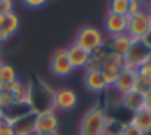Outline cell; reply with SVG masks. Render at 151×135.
Wrapping results in <instances>:
<instances>
[{
    "mask_svg": "<svg viewBox=\"0 0 151 135\" xmlns=\"http://www.w3.org/2000/svg\"><path fill=\"white\" fill-rule=\"evenodd\" d=\"M13 12V2L10 0H0V17Z\"/></svg>",
    "mask_w": 151,
    "mask_h": 135,
    "instance_id": "obj_23",
    "label": "cell"
},
{
    "mask_svg": "<svg viewBox=\"0 0 151 135\" xmlns=\"http://www.w3.org/2000/svg\"><path fill=\"white\" fill-rule=\"evenodd\" d=\"M124 125L120 121H115V119H107L106 122V129H104V135H120L124 130Z\"/></svg>",
    "mask_w": 151,
    "mask_h": 135,
    "instance_id": "obj_20",
    "label": "cell"
},
{
    "mask_svg": "<svg viewBox=\"0 0 151 135\" xmlns=\"http://www.w3.org/2000/svg\"><path fill=\"white\" fill-rule=\"evenodd\" d=\"M83 82H85L86 90L91 91V93H102V91H106V90L109 88L107 83L104 82V78H102L101 70H96V69H86Z\"/></svg>",
    "mask_w": 151,
    "mask_h": 135,
    "instance_id": "obj_12",
    "label": "cell"
},
{
    "mask_svg": "<svg viewBox=\"0 0 151 135\" xmlns=\"http://www.w3.org/2000/svg\"><path fill=\"white\" fill-rule=\"evenodd\" d=\"M124 57L117 56V54L107 52L104 62L101 65V73L104 82L107 83V86H114V83L117 82V77L120 73V70L124 69Z\"/></svg>",
    "mask_w": 151,
    "mask_h": 135,
    "instance_id": "obj_3",
    "label": "cell"
},
{
    "mask_svg": "<svg viewBox=\"0 0 151 135\" xmlns=\"http://www.w3.org/2000/svg\"><path fill=\"white\" fill-rule=\"evenodd\" d=\"M59 130V119L54 109L37 112L36 124H34V135H57Z\"/></svg>",
    "mask_w": 151,
    "mask_h": 135,
    "instance_id": "obj_4",
    "label": "cell"
},
{
    "mask_svg": "<svg viewBox=\"0 0 151 135\" xmlns=\"http://www.w3.org/2000/svg\"><path fill=\"white\" fill-rule=\"evenodd\" d=\"M130 125H133L137 130H140L145 135H151V111L148 109H141V111L132 114L130 117Z\"/></svg>",
    "mask_w": 151,
    "mask_h": 135,
    "instance_id": "obj_14",
    "label": "cell"
},
{
    "mask_svg": "<svg viewBox=\"0 0 151 135\" xmlns=\"http://www.w3.org/2000/svg\"><path fill=\"white\" fill-rule=\"evenodd\" d=\"M107 112L102 106L96 104L86 111L78 127V135H104L106 122H107Z\"/></svg>",
    "mask_w": 151,
    "mask_h": 135,
    "instance_id": "obj_1",
    "label": "cell"
},
{
    "mask_svg": "<svg viewBox=\"0 0 151 135\" xmlns=\"http://www.w3.org/2000/svg\"><path fill=\"white\" fill-rule=\"evenodd\" d=\"M150 88H151V80H148V78H145V77H141L137 73V82H135V88H133L135 91L145 95Z\"/></svg>",
    "mask_w": 151,
    "mask_h": 135,
    "instance_id": "obj_21",
    "label": "cell"
},
{
    "mask_svg": "<svg viewBox=\"0 0 151 135\" xmlns=\"http://www.w3.org/2000/svg\"><path fill=\"white\" fill-rule=\"evenodd\" d=\"M34 124H36V112L31 111L12 121L8 125H12V129L15 130L17 135H34Z\"/></svg>",
    "mask_w": 151,
    "mask_h": 135,
    "instance_id": "obj_13",
    "label": "cell"
},
{
    "mask_svg": "<svg viewBox=\"0 0 151 135\" xmlns=\"http://www.w3.org/2000/svg\"><path fill=\"white\" fill-rule=\"evenodd\" d=\"M146 15H148V20H150V26H151V4H150V7L146 8Z\"/></svg>",
    "mask_w": 151,
    "mask_h": 135,
    "instance_id": "obj_31",
    "label": "cell"
},
{
    "mask_svg": "<svg viewBox=\"0 0 151 135\" xmlns=\"http://www.w3.org/2000/svg\"><path fill=\"white\" fill-rule=\"evenodd\" d=\"M18 30H20V18H18V15L15 13V12H10V13L0 17V31H2L8 39H10L13 34H17Z\"/></svg>",
    "mask_w": 151,
    "mask_h": 135,
    "instance_id": "obj_16",
    "label": "cell"
},
{
    "mask_svg": "<svg viewBox=\"0 0 151 135\" xmlns=\"http://www.w3.org/2000/svg\"><path fill=\"white\" fill-rule=\"evenodd\" d=\"M0 135H17V134H15V130L12 129V125L5 124L4 127L0 129Z\"/></svg>",
    "mask_w": 151,
    "mask_h": 135,
    "instance_id": "obj_28",
    "label": "cell"
},
{
    "mask_svg": "<svg viewBox=\"0 0 151 135\" xmlns=\"http://www.w3.org/2000/svg\"><path fill=\"white\" fill-rule=\"evenodd\" d=\"M50 72L52 75L59 77V78H65L73 73V67L70 64L68 57H67L65 49H57L50 57Z\"/></svg>",
    "mask_w": 151,
    "mask_h": 135,
    "instance_id": "obj_8",
    "label": "cell"
},
{
    "mask_svg": "<svg viewBox=\"0 0 151 135\" xmlns=\"http://www.w3.org/2000/svg\"><path fill=\"white\" fill-rule=\"evenodd\" d=\"M67 51V57H68L70 64H72L73 70L76 69H86L89 64V57H91V54L88 52V51H85L83 47H80L78 44H70L68 47H65Z\"/></svg>",
    "mask_w": 151,
    "mask_h": 135,
    "instance_id": "obj_11",
    "label": "cell"
},
{
    "mask_svg": "<svg viewBox=\"0 0 151 135\" xmlns=\"http://www.w3.org/2000/svg\"><path fill=\"white\" fill-rule=\"evenodd\" d=\"M135 82H137V69L124 67V69L120 70V73H119V77H117V82L114 83L112 88H114L115 91H119L122 96V95H125V93L133 91Z\"/></svg>",
    "mask_w": 151,
    "mask_h": 135,
    "instance_id": "obj_9",
    "label": "cell"
},
{
    "mask_svg": "<svg viewBox=\"0 0 151 135\" xmlns=\"http://www.w3.org/2000/svg\"><path fill=\"white\" fill-rule=\"evenodd\" d=\"M137 73H138V75H141V77H145V78H148V80H151V67L148 65V64H143V65L138 67Z\"/></svg>",
    "mask_w": 151,
    "mask_h": 135,
    "instance_id": "obj_24",
    "label": "cell"
},
{
    "mask_svg": "<svg viewBox=\"0 0 151 135\" xmlns=\"http://www.w3.org/2000/svg\"><path fill=\"white\" fill-rule=\"evenodd\" d=\"M4 64H5V62H4V60H2V57H0V67L4 65Z\"/></svg>",
    "mask_w": 151,
    "mask_h": 135,
    "instance_id": "obj_35",
    "label": "cell"
},
{
    "mask_svg": "<svg viewBox=\"0 0 151 135\" xmlns=\"http://www.w3.org/2000/svg\"><path fill=\"white\" fill-rule=\"evenodd\" d=\"M128 18V25H127V34L132 38L133 41H141L148 33L151 31L150 26V20H148L146 10L140 12L137 15H132Z\"/></svg>",
    "mask_w": 151,
    "mask_h": 135,
    "instance_id": "obj_5",
    "label": "cell"
},
{
    "mask_svg": "<svg viewBox=\"0 0 151 135\" xmlns=\"http://www.w3.org/2000/svg\"><path fill=\"white\" fill-rule=\"evenodd\" d=\"M145 64H148V65L151 67V54H150V56H148V59H146V62H145Z\"/></svg>",
    "mask_w": 151,
    "mask_h": 135,
    "instance_id": "obj_33",
    "label": "cell"
},
{
    "mask_svg": "<svg viewBox=\"0 0 151 135\" xmlns=\"http://www.w3.org/2000/svg\"><path fill=\"white\" fill-rule=\"evenodd\" d=\"M5 116H7V114H5V111L0 108V121H4V122H5Z\"/></svg>",
    "mask_w": 151,
    "mask_h": 135,
    "instance_id": "obj_32",
    "label": "cell"
},
{
    "mask_svg": "<svg viewBox=\"0 0 151 135\" xmlns=\"http://www.w3.org/2000/svg\"><path fill=\"white\" fill-rule=\"evenodd\" d=\"M151 54V51L145 46L141 41H133L128 49V52L124 57V67H130V69H138L140 65H143L146 62L148 56Z\"/></svg>",
    "mask_w": 151,
    "mask_h": 135,
    "instance_id": "obj_7",
    "label": "cell"
},
{
    "mask_svg": "<svg viewBox=\"0 0 151 135\" xmlns=\"http://www.w3.org/2000/svg\"><path fill=\"white\" fill-rule=\"evenodd\" d=\"M4 125H5V122H4V121H0V129L4 127Z\"/></svg>",
    "mask_w": 151,
    "mask_h": 135,
    "instance_id": "obj_34",
    "label": "cell"
},
{
    "mask_svg": "<svg viewBox=\"0 0 151 135\" xmlns=\"http://www.w3.org/2000/svg\"><path fill=\"white\" fill-rule=\"evenodd\" d=\"M120 135H145V134H141L140 130H137V129H135L133 125L125 124V125H124V130H122V134H120Z\"/></svg>",
    "mask_w": 151,
    "mask_h": 135,
    "instance_id": "obj_25",
    "label": "cell"
},
{
    "mask_svg": "<svg viewBox=\"0 0 151 135\" xmlns=\"http://www.w3.org/2000/svg\"><path fill=\"white\" fill-rule=\"evenodd\" d=\"M146 10V8H143V4H141L140 0H130V7H128V17H132V15H137L140 13V12Z\"/></svg>",
    "mask_w": 151,
    "mask_h": 135,
    "instance_id": "obj_22",
    "label": "cell"
},
{
    "mask_svg": "<svg viewBox=\"0 0 151 135\" xmlns=\"http://www.w3.org/2000/svg\"><path fill=\"white\" fill-rule=\"evenodd\" d=\"M78 104V95L72 88H59L52 93V109L72 111Z\"/></svg>",
    "mask_w": 151,
    "mask_h": 135,
    "instance_id": "obj_6",
    "label": "cell"
},
{
    "mask_svg": "<svg viewBox=\"0 0 151 135\" xmlns=\"http://www.w3.org/2000/svg\"><path fill=\"white\" fill-rule=\"evenodd\" d=\"M132 43H133V39H132L128 34L114 36V38H109L107 49H109V52H112V54H117V56H120V57H125V54L128 52Z\"/></svg>",
    "mask_w": 151,
    "mask_h": 135,
    "instance_id": "obj_15",
    "label": "cell"
},
{
    "mask_svg": "<svg viewBox=\"0 0 151 135\" xmlns=\"http://www.w3.org/2000/svg\"><path fill=\"white\" fill-rule=\"evenodd\" d=\"M127 25H128L127 17H119V15H114V13H109L107 12V15L104 18V30L109 34V38L127 34Z\"/></svg>",
    "mask_w": 151,
    "mask_h": 135,
    "instance_id": "obj_10",
    "label": "cell"
},
{
    "mask_svg": "<svg viewBox=\"0 0 151 135\" xmlns=\"http://www.w3.org/2000/svg\"><path fill=\"white\" fill-rule=\"evenodd\" d=\"M0 91H2V85H0Z\"/></svg>",
    "mask_w": 151,
    "mask_h": 135,
    "instance_id": "obj_36",
    "label": "cell"
},
{
    "mask_svg": "<svg viewBox=\"0 0 151 135\" xmlns=\"http://www.w3.org/2000/svg\"><path fill=\"white\" fill-rule=\"evenodd\" d=\"M128 7H130V0H112L109 4V13L128 17Z\"/></svg>",
    "mask_w": 151,
    "mask_h": 135,
    "instance_id": "obj_19",
    "label": "cell"
},
{
    "mask_svg": "<svg viewBox=\"0 0 151 135\" xmlns=\"http://www.w3.org/2000/svg\"><path fill=\"white\" fill-rule=\"evenodd\" d=\"M143 98H145V109L151 111V88H150V90H148V91L143 95Z\"/></svg>",
    "mask_w": 151,
    "mask_h": 135,
    "instance_id": "obj_27",
    "label": "cell"
},
{
    "mask_svg": "<svg viewBox=\"0 0 151 135\" xmlns=\"http://www.w3.org/2000/svg\"><path fill=\"white\" fill-rule=\"evenodd\" d=\"M75 44H78L80 47H83L85 51H88L89 54L98 52V51L104 49L106 46V38L102 34L101 30L94 26H83L76 34Z\"/></svg>",
    "mask_w": 151,
    "mask_h": 135,
    "instance_id": "obj_2",
    "label": "cell"
},
{
    "mask_svg": "<svg viewBox=\"0 0 151 135\" xmlns=\"http://www.w3.org/2000/svg\"><path fill=\"white\" fill-rule=\"evenodd\" d=\"M47 2H44V0H26L24 2V5L26 7H34V8H37V7H44Z\"/></svg>",
    "mask_w": 151,
    "mask_h": 135,
    "instance_id": "obj_26",
    "label": "cell"
},
{
    "mask_svg": "<svg viewBox=\"0 0 151 135\" xmlns=\"http://www.w3.org/2000/svg\"><path fill=\"white\" fill-rule=\"evenodd\" d=\"M120 104L124 106L127 111L130 112H138L141 111V109L145 108V98L141 93L138 91H130V93H125V95H122V99H120Z\"/></svg>",
    "mask_w": 151,
    "mask_h": 135,
    "instance_id": "obj_17",
    "label": "cell"
},
{
    "mask_svg": "<svg viewBox=\"0 0 151 135\" xmlns=\"http://www.w3.org/2000/svg\"><path fill=\"white\" fill-rule=\"evenodd\" d=\"M18 77H17V70L10 65V64H4L0 67V85H10V83L17 82Z\"/></svg>",
    "mask_w": 151,
    "mask_h": 135,
    "instance_id": "obj_18",
    "label": "cell"
},
{
    "mask_svg": "<svg viewBox=\"0 0 151 135\" xmlns=\"http://www.w3.org/2000/svg\"><path fill=\"white\" fill-rule=\"evenodd\" d=\"M5 41H8V38H7V36H5V34H4V33H2V31H0V44H4V43H5Z\"/></svg>",
    "mask_w": 151,
    "mask_h": 135,
    "instance_id": "obj_30",
    "label": "cell"
},
{
    "mask_svg": "<svg viewBox=\"0 0 151 135\" xmlns=\"http://www.w3.org/2000/svg\"><path fill=\"white\" fill-rule=\"evenodd\" d=\"M141 43H143V44H145V46H146V47H148V49H150V51H151V31H150V33H148V34H146V36H145V38H143V39H141Z\"/></svg>",
    "mask_w": 151,
    "mask_h": 135,
    "instance_id": "obj_29",
    "label": "cell"
}]
</instances>
